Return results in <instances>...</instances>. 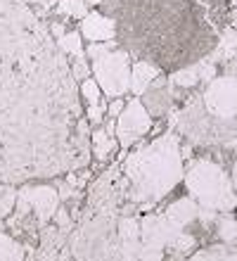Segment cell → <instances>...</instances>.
<instances>
[{
  "mask_svg": "<svg viewBox=\"0 0 237 261\" xmlns=\"http://www.w3.org/2000/svg\"><path fill=\"white\" fill-rule=\"evenodd\" d=\"M145 110L152 112V114H164V112L169 110L171 105V97L164 93V90H147L145 93Z\"/></svg>",
  "mask_w": 237,
  "mask_h": 261,
  "instance_id": "cell-12",
  "label": "cell"
},
{
  "mask_svg": "<svg viewBox=\"0 0 237 261\" xmlns=\"http://www.w3.org/2000/svg\"><path fill=\"white\" fill-rule=\"evenodd\" d=\"M88 121H93V124H100L102 121V107L100 105H90L88 107Z\"/></svg>",
  "mask_w": 237,
  "mask_h": 261,
  "instance_id": "cell-22",
  "label": "cell"
},
{
  "mask_svg": "<svg viewBox=\"0 0 237 261\" xmlns=\"http://www.w3.org/2000/svg\"><path fill=\"white\" fill-rule=\"evenodd\" d=\"M90 57H93L95 83L104 90V95L121 97L128 90L130 83V60L126 50H119L112 45V41H104V45L93 43L90 45Z\"/></svg>",
  "mask_w": 237,
  "mask_h": 261,
  "instance_id": "cell-5",
  "label": "cell"
},
{
  "mask_svg": "<svg viewBox=\"0 0 237 261\" xmlns=\"http://www.w3.org/2000/svg\"><path fill=\"white\" fill-rule=\"evenodd\" d=\"M114 150H116L114 138L109 136L107 130H95L93 133V152H95V157L104 159V157H109V152H114Z\"/></svg>",
  "mask_w": 237,
  "mask_h": 261,
  "instance_id": "cell-13",
  "label": "cell"
},
{
  "mask_svg": "<svg viewBox=\"0 0 237 261\" xmlns=\"http://www.w3.org/2000/svg\"><path fill=\"white\" fill-rule=\"evenodd\" d=\"M123 171L133 186L130 197L145 202V206L156 204L183 178V154L178 138L173 133H164L152 140L126 159Z\"/></svg>",
  "mask_w": 237,
  "mask_h": 261,
  "instance_id": "cell-3",
  "label": "cell"
},
{
  "mask_svg": "<svg viewBox=\"0 0 237 261\" xmlns=\"http://www.w3.org/2000/svg\"><path fill=\"white\" fill-rule=\"evenodd\" d=\"M171 81L176 83V86H183V88H190V86H195V83L199 81V62L190 64V67L178 69L176 74L171 76Z\"/></svg>",
  "mask_w": 237,
  "mask_h": 261,
  "instance_id": "cell-15",
  "label": "cell"
},
{
  "mask_svg": "<svg viewBox=\"0 0 237 261\" xmlns=\"http://www.w3.org/2000/svg\"><path fill=\"white\" fill-rule=\"evenodd\" d=\"M230 183H232V190H235V195H237V164H235V169H232V178H230Z\"/></svg>",
  "mask_w": 237,
  "mask_h": 261,
  "instance_id": "cell-24",
  "label": "cell"
},
{
  "mask_svg": "<svg viewBox=\"0 0 237 261\" xmlns=\"http://www.w3.org/2000/svg\"><path fill=\"white\" fill-rule=\"evenodd\" d=\"M190 261H237V252H228L225 247H216L209 252H199Z\"/></svg>",
  "mask_w": 237,
  "mask_h": 261,
  "instance_id": "cell-18",
  "label": "cell"
},
{
  "mask_svg": "<svg viewBox=\"0 0 237 261\" xmlns=\"http://www.w3.org/2000/svg\"><path fill=\"white\" fill-rule=\"evenodd\" d=\"M81 31H83V36L93 43L112 41V38L116 36V21L112 19V17H104V14L88 12L86 17H83Z\"/></svg>",
  "mask_w": 237,
  "mask_h": 261,
  "instance_id": "cell-9",
  "label": "cell"
},
{
  "mask_svg": "<svg viewBox=\"0 0 237 261\" xmlns=\"http://www.w3.org/2000/svg\"><path fill=\"white\" fill-rule=\"evenodd\" d=\"M204 107L218 119L237 117V74L230 71L225 76H214L204 90Z\"/></svg>",
  "mask_w": 237,
  "mask_h": 261,
  "instance_id": "cell-6",
  "label": "cell"
},
{
  "mask_svg": "<svg viewBox=\"0 0 237 261\" xmlns=\"http://www.w3.org/2000/svg\"><path fill=\"white\" fill-rule=\"evenodd\" d=\"M88 159L67 57L24 0H0V180L50 178Z\"/></svg>",
  "mask_w": 237,
  "mask_h": 261,
  "instance_id": "cell-1",
  "label": "cell"
},
{
  "mask_svg": "<svg viewBox=\"0 0 237 261\" xmlns=\"http://www.w3.org/2000/svg\"><path fill=\"white\" fill-rule=\"evenodd\" d=\"M97 3L100 0H57V7H60V12L71 14V17H86L88 5H97Z\"/></svg>",
  "mask_w": 237,
  "mask_h": 261,
  "instance_id": "cell-14",
  "label": "cell"
},
{
  "mask_svg": "<svg viewBox=\"0 0 237 261\" xmlns=\"http://www.w3.org/2000/svg\"><path fill=\"white\" fill-rule=\"evenodd\" d=\"M159 76V67H154L152 62H145V60H140V62H136L133 67H130V83L128 88L136 93V95H142L145 90L154 83V79Z\"/></svg>",
  "mask_w": 237,
  "mask_h": 261,
  "instance_id": "cell-10",
  "label": "cell"
},
{
  "mask_svg": "<svg viewBox=\"0 0 237 261\" xmlns=\"http://www.w3.org/2000/svg\"><path fill=\"white\" fill-rule=\"evenodd\" d=\"M149 128H152V117L140 100H130L123 105L121 114L116 117V136L123 147L133 145V140L142 138Z\"/></svg>",
  "mask_w": 237,
  "mask_h": 261,
  "instance_id": "cell-7",
  "label": "cell"
},
{
  "mask_svg": "<svg viewBox=\"0 0 237 261\" xmlns=\"http://www.w3.org/2000/svg\"><path fill=\"white\" fill-rule=\"evenodd\" d=\"M199 204H197L192 197H183V199H176L173 204L166 209V219L171 221V223H176L178 228L188 226L190 221H195L197 216H199Z\"/></svg>",
  "mask_w": 237,
  "mask_h": 261,
  "instance_id": "cell-11",
  "label": "cell"
},
{
  "mask_svg": "<svg viewBox=\"0 0 237 261\" xmlns=\"http://www.w3.org/2000/svg\"><path fill=\"white\" fill-rule=\"evenodd\" d=\"M0 261H21V247L10 235L0 233Z\"/></svg>",
  "mask_w": 237,
  "mask_h": 261,
  "instance_id": "cell-16",
  "label": "cell"
},
{
  "mask_svg": "<svg viewBox=\"0 0 237 261\" xmlns=\"http://www.w3.org/2000/svg\"><path fill=\"white\" fill-rule=\"evenodd\" d=\"M218 233L225 242H237V221L232 216H225V219L218 221Z\"/></svg>",
  "mask_w": 237,
  "mask_h": 261,
  "instance_id": "cell-19",
  "label": "cell"
},
{
  "mask_svg": "<svg viewBox=\"0 0 237 261\" xmlns=\"http://www.w3.org/2000/svg\"><path fill=\"white\" fill-rule=\"evenodd\" d=\"M57 45H60L62 53H69L71 57H81L83 55L81 36L76 34V31H71V34H67V36H62L60 41H57Z\"/></svg>",
  "mask_w": 237,
  "mask_h": 261,
  "instance_id": "cell-17",
  "label": "cell"
},
{
  "mask_svg": "<svg viewBox=\"0 0 237 261\" xmlns=\"http://www.w3.org/2000/svg\"><path fill=\"white\" fill-rule=\"evenodd\" d=\"M81 93L86 95L88 105H97V102H100V86L95 83V79H86V81L81 83Z\"/></svg>",
  "mask_w": 237,
  "mask_h": 261,
  "instance_id": "cell-20",
  "label": "cell"
},
{
  "mask_svg": "<svg viewBox=\"0 0 237 261\" xmlns=\"http://www.w3.org/2000/svg\"><path fill=\"white\" fill-rule=\"evenodd\" d=\"M121 110H123V102L121 100H119V97H114V100H112V105H109V114H112V119L114 117H119V114H121Z\"/></svg>",
  "mask_w": 237,
  "mask_h": 261,
  "instance_id": "cell-23",
  "label": "cell"
},
{
  "mask_svg": "<svg viewBox=\"0 0 237 261\" xmlns=\"http://www.w3.org/2000/svg\"><path fill=\"white\" fill-rule=\"evenodd\" d=\"M109 7L128 50L169 71L202 62L218 43L202 0H109Z\"/></svg>",
  "mask_w": 237,
  "mask_h": 261,
  "instance_id": "cell-2",
  "label": "cell"
},
{
  "mask_svg": "<svg viewBox=\"0 0 237 261\" xmlns=\"http://www.w3.org/2000/svg\"><path fill=\"white\" fill-rule=\"evenodd\" d=\"M57 202H60L57 190H52V188H47V186L19 190V206H27V204L34 206L36 214H38V219H41V223H45L50 216H55Z\"/></svg>",
  "mask_w": 237,
  "mask_h": 261,
  "instance_id": "cell-8",
  "label": "cell"
},
{
  "mask_svg": "<svg viewBox=\"0 0 237 261\" xmlns=\"http://www.w3.org/2000/svg\"><path fill=\"white\" fill-rule=\"evenodd\" d=\"M12 202H14V193L10 188H3L0 186V221L5 219L10 209H12Z\"/></svg>",
  "mask_w": 237,
  "mask_h": 261,
  "instance_id": "cell-21",
  "label": "cell"
},
{
  "mask_svg": "<svg viewBox=\"0 0 237 261\" xmlns=\"http://www.w3.org/2000/svg\"><path fill=\"white\" fill-rule=\"evenodd\" d=\"M204 5H223L225 0H202Z\"/></svg>",
  "mask_w": 237,
  "mask_h": 261,
  "instance_id": "cell-25",
  "label": "cell"
},
{
  "mask_svg": "<svg viewBox=\"0 0 237 261\" xmlns=\"http://www.w3.org/2000/svg\"><path fill=\"white\" fill-rule=\"evenodd\" d=\"M185 186L195 202L204 204L211 212L237 209V195L232 190V183L216 162H209V159L195 162L185 176Z\"/></svg>",
  "mask_w": 237,
  "mask_h": 261,
  "instance_id": "cell-4",
  "label": "cell"
}]
</instances>
